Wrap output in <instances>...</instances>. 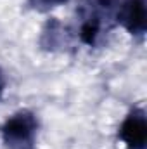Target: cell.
<instances>
[{
  "label": "cell",
  "instance_id": "obj_6",
  "mask_svg": "<svg viewBox=\"0 0 147 149\" xmlns=\"http://www.w3.org/2000/svg\"><path fill=\"white\" fill-rule=\"evenodd\" d=\"M69 0H26L28 7L37 10V12H50L57 7L66 5Z\"/></svg>",
  "mask_w": 147,
  "mask_h": 149
},
{
  "label": "cell",
  "instance_id": "obj_3",
  "mask_svg": "<svg viewBox=\"0 0 147 149\" xmlns=\"http://www.w3.org/2000/svg\"><path fill=\"white\" fill-rule=\"evenodd\" d=\"M118 139L126 149L147 148V116L144 108H132L118 127Z\"/></svg>",
  "mask_w": 147,
  "mask_h": 149
},
{
  "label": "cell",
  "instance_id": "obj_4",
  "mask_svg": "<svg viewBox=\"0 0 147 149\" xmlns=\"http://www.w3.org/2000/svg\"><path fill=\"white\" fill-rule=\"evenodd\" d=\"M116 24L133 38H144L147 30V0H121Z\"/></svg>",
  "mask_w": 147,
  "mask_h": 149
},
{
  "label": "cell",
  "instance_id": "obj_1",
  "mask_svg": "<svg viewBox=\"0 0 147 149\" xmlns=\"http://www.w3.org/2000/svg\"><path fill=\"white\" fill-rule=\"evenodd\" d=\"M121 0H80L78 3V37L80 42L95 47L116 24Z\"/></svg>",
  "mask_w": 147,
  "mask_h": 149
},
{
  "label": "cell",
  "instance_id": "obj_2",
  "mask_svg": "<svg viewBox=\"0 0 147 149\" xmlns=\"http://www.w3.org/2000/svg\"><path fill=\"white\" fill-rule=\"evenodd\" d=\"M40 120L30 109L12 113L0 127V137L5 149H38Z\"/></svg>",
  "mask_w": 147,
  "mask_h": 149
},
{
  "label": "cell",
  "instance_id": "obj_5",
  "mask_svg": "<svg viewBox=\"0 0 147 149\" xmlns=\"http://www.w3.org/2000/svg\"><path fill=\"white\" fill-rule=\"evenodd\" d=\"M64 42V45L68 43V33H66V28L55 21V19H50L43 31H42V38H40V45L47 50H55L57 47H61V43Z\"/></svg>",
  "mask_w": 147,
  "mask_h": 149
},
{
  "label": "cell",
  "instance_id": "obj_7",
  "mask_svg": "<svg viewBox=\"0 0 147 149\" xmlns=\"http://www.w3.org/2000/svg\"><path fill=\"white\" fill-rule=\"evenodd\" d=\"M5 87H7V80H5V74H3L2 68H0V99H2V95L5 92Z\"/></svg>",
  "mask_w": 147,
  "mask_h": 149
}]
</instances>
